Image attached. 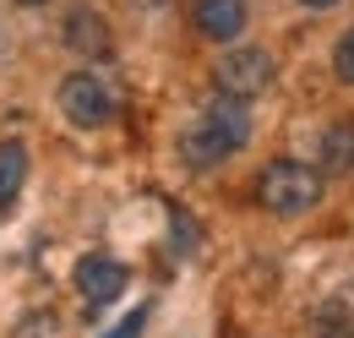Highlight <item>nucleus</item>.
Listing matches in <instances>:
<instances>
[{"label": "nucleus", "instance_id": "10", "mask_svg": "<svg viewBox=\"0 0 354 338\" xmlns=\"http://www.w3.org/2000/svg\"><path fill=\"white\" fill-rule=\"evenodd\" d=\"M22 180H28V148L22 142H0V208L17 202Z\"/></svg>", "mask_w": 354, "mask_h": 338}, {"label": "nucleus", "instance_id": "9", "mask_svg": "<svg viewBox=\"0 0 354 338\" xmlns=\"http://www.w3.org/2000/svg\"><path fill=\"white\" fill-rule=\"evenodd\" d=\"M180 159H185L191 169H207V164H218V159H229V148L218 142L213 126H191L185 136H180Z\"/></svg>", "mask_w": 354, "mask_h": 338}, {"label": "nucleus", "instance_id": "11", "mask_svg": "<svg viewBox=\"0 0 354 338\" xmlns=\"http://www.w3.org/2000/svg\"><path fill=\"white\" fill-rule=\"evenodd\" d=\"M333 71H338L344 82H354V28L338 39V49H333Z\"/></svg>", "mask_w": 354, "mask_h": 338}, {"label": "nucleus", "instance_id": "4", "mask_svg": "<svg viewBox=\"0 0 354 338\" xmlns=\"http://www.w3.org/2000/svg\"><path fill=\"white\" fill-rule=\"evenodd\" d=\"M126 262H115V256H82L77 262V290L88 295V305H109V300L126 290Z\"/></svg>", "mask_w": 354, "mask_h": 338}, {"label": "nucleus", "instance_id": "1", "mask_svg": "<svg viewBox=\"0 0 354 338\" xmlns=\"http://www.w3.org/2000/svg\"><path fill=\"white\" fill-rule=\"evenodd\" d=\"M322 169L300 164V159H272V164L257 175V202L278 218H295V213H310L322 202Z\"/></svg>", "mask_w": 354, "mask_h": 338}, {"label": "nucleus", "instance_id": "2", "mask_svg": "<svg viewBox=\"0 0 354 338\" xmlns=\"http://www.w3.org/2000/svg\"><path fill=\"white\" fill-rule=\"evenodd\" d=\"M213 82H218V93H234V98L251 104L257 93L272 87V55L257 49V44H245V49H223L218 66H213Z\"/></svg>", "mask_w": 354, "mask_h": 338}, {"label": "nucleus", "instance_id": "5", "mask_svg": "<svg viewBox=\"0 0 354 338\" xmlns=\"http://www.w3.org/2000/svg\"><path fill=\"white\" fill-rule=\"evenodd\" d=\"M202 126H213L223 148H229V153H240V148L251 142V104H245V98H234V93H218V98L207 104Z\"/></svg>", "mask_w": 354, "mask_h": 338}, {"label": "nucleus", "instance_id": "13", "mask_svg": "<svg viewBox=\"0 0 354 338\" xmlns=\"http://www.w3.org/2000/svg\"><path fill=\"white\" fill-rule=\"evenodd\" d=\"M300 6H310V11H327V6H338V0H300Z\"/></svg>", "mask_w": 354, "mask_h": 338}, {"label": "nucleus", "instance_id": "8", "mask_svg": "<svg viewBox=\"0 0 354 338\" xmlns=\"http://www.w3.org/2000/svg\"><path fill=\"white\" fill-rule=\"evenodd\" d=\"M354 169V121H333L322 131V180Z\"/></svg>", "mask_w": 354, "mask_h": 338}, {"label": "nucleus", "instance_id": "3", "mask_svg": "<svg viewBox=\"0 0 354 338\" xmlns=\"http://www.w3.org/2000/svg\"><path fill=\"white\" fill-rule=\"evenodd\" d=\"M60 109H66V121L71 126H104L109 115H115V93L98 82L93 71H71L66 82H60Z\"/></svg>", "mask_w": 354, "mask_h": 338}, {"label": "nucleus", "instance_id": "6", "mask_svg": "<svg viewBox=\"0 0 354 338\" xmlns=\"http://www.w3.org/2000/svg\"><path fill=\"white\" fill-rule=\"evenodd\" d=\"M66 44H71L77 55H88V60H104V55H115L109 22H104L93 6H71V17H66Z\"/></svg>", "mask_w": 354, "mask_h": 338}, {"label": "nucleus", "instance_id": "12", "mask_svg": "<svg viewBox=\"0 0 354 338\" xmlns=\"http://www.w3.org/2000/svg\"><path fill=\"white\" fill-rule=\"evenodd\" d=\"M147 311H153V305H136V311H126V322H120V328H109L104 338H142V328H147Z\"/></svg>", "mask_w": 354, "mask_h": 338}, {"label": "nucleus", "instance_id": "7", "mask_svg": "<svg viewBox=\"0 0 354 338\" xmlns=\"http://www.w3.org/2000/svg\"><path fill=\"white\" fill-rule=\"evenodd\" d=\"M196 33L213 44H229L245 33V0H196Z\"/></svg>", "mask_w": 354, "mask_h": 338}, {"label": "nucleus", "instance_id": "14", "mask_svg": "<svg viewBox=\"0 0 354 338\" xmlns=\"http://www.w3.org/2000/svg\"><path fill=\"white\" fill-rule=\"evenodd\" d=\"M22 6H44V0H22Z\"/></svg>", "mask_w": 354, "mask_h": 338}]
</instances>
